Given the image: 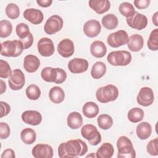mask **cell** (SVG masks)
<instances>
[{"instance_id": "obj_49", "label": "cell", "mask_w": 158, "mask_h": 158, "mask_svg": "<svg viewBox=\"0 0 158 158\" xmlns=\"http://www.w3.org/2000/svg\"><path fill=\"white\" fill-rule=\"evenodd\" d=\"M157 15H158V12H156L152 17V22L154 23V25L156 27L158 26V23H157Z\"/></svg>"}, {"instance_id": "obj_25", "label": "cell", "mask_w": 158, "mask_h": 158, "mask_svg": "<svg viewBox=\"0 0 158 158\" xmlns=\"http://www.w3.org/2000/svg\"><path fill=\"white\" fill-rule=\"evenodd\" d=\"M67 123L69 128L72 130H77L83 124L82 116L78 112H72L68 115Z\"/></svg>"}, {"instance_id": "obj_20", "label": "cell", "mask_w": 158, "mask_h": 158, "mask_svg": "<svg viewBox=\"0 0 158 158\" xmlns=\"http://www.w3.org/2000/svg\"><path fill=\"white\" fill-rule=\"evenodd\" d=\"M40 66V60L37 56L32 54L26 56L23 60V68L28 73L36 72Z\"/></svg>"}, {"instance_id": "obj_48", "label": "cell", "mask_w": 158, "mask_h": 158, "mask_svg": "<svg viewBox=\"0 0 158 158\" xmlns=\"http://www.w3.org/2000/svg\"><path fill=\"white\" fill-rule=\"evenodd\" d=\"M0 90H1L0 91L1 94H3V93L5 92L6 90V83L2 80H0Z\"/></svg>"}, {"instance_id": "obj_41", "label": "cell", "mask_w": 158, "mask_h": 158, "mask_svg": "<svg viewBox=\"0 0 158 158\" xmlns=\"http://www.w3.org/2000/svg\"><path fill=\"white\" fill-rule=\"evenodd\" d=\"M146 151L151 156L158 155V138L149 141L146 146Z\"/></svg>"}, {"instance_id": "obj_32", "label": "cell", "mask_w": 158, "mask_h": 158, "mask_svg": "<svg viewBox=\"0 0 158 158\" xmlns=\"http://www.w3.org/2000/svg\"><path fill=\"white\" fill-rule=\"evenodd\" d=\"M127 117L129 121L132 123L141 122L144 117V111L139 107H133L129 110L127 114Z\"/></svg>"}, {"instance_id": "obj_39", "label": "cell", "mask_w": 158, "mask_h": 158, "mask_svg": "<svg viewBox=\"0 0 158 158\" xmlns=\"http://www.w3.org/2000/svg\"><path fill=\"white\" fill-rule=\"evenodd\" d=\"M12 71L9 63L2 59L0 60V77L1 78H7L12 75Z\"/></svg>"}, {"instance_id": "obj_11", "label": "cell", "mask_w": 158, "mask_h": 158, "mask_svg": "<svg viewBox=\"0 0 158 158\" xmlns=\"http://www.w3.org/2000/svg\"><path fill=\"white\" fill-rule=\"evenodd\" d=\"M126 21L129 27L138 30H141L145 28L148 25L146 16L136 11L133 15L127 18Z\"/></svg>"}, {"instance_id": "obj_18", "label": "cell", "mask_w": 158, "mask_h": 158, "mask_svg": "<svg viewBox=\"0 0 158 158\" xmlns=\"http://www.w3.org/2000/svg\"><path fill=\"white\" fill-rule=\"evenodd\" d=\"M23 15L27 20L34 25L40 24L44 19L43 12L40 10L34 8L25 9L23 13Z\"/></svg>"}, {"instance_id": "obj_3", "label": "cell", "mask_w": 158, "mask_h": 158, "mask_svg": "<svg viewBox=\"0 0 158 158\" xmlns=\"http://www.w3.org/2000/svg\"><path fill=\"white\" fill-rule=\"evenodd\" d=\"M1 54L6 57H18L24 49L23 43L20 40L5 41L1 44Z\"/></svg>"}, {"instance_id": "obj_2", "label": "cell", "mask_w": 158, "mask_h": 158, "mask_svg": "<svg viewBox=\"0 0 158 158\" xmlns=\"http://www.w3.org/2000/svg\"><path fill=\"white\" fill-rule=\"evenodd\" d=\"M42 79L46 82H54L56 84H61L67 78L66 72L60 68H52L46 67L41 72Z\"/></svg>"}, {"instance_id": "obj_33", "label": "cell", "mask_w": 158, "mask_h": 158, "mask_svg": "<svg viewBox=\"0 0 158 158\" xmlns=\"http://www.w3.org/2000/svg\"><path fill=\"white\" fill-rule=\"evenodd\" d=\"M97 122L99 127L102 130H106L110 128L113 125V119L108 114H101L97 118Z\"/></svg>"}, {"instance_id": "obj_14", "label": "cell", "mask_w": 158, "mask_h": 158, "mask_svg": "<svg viewBox=\"0 0 158 158\" xmlns=\"http://www.w3.org/2000/svg\"><path fill=\"white\" fill-rule=\"evenodd\" d=\"M32 155L35 158H51L53 156V149L48 144H38L31 150Z\"/></svg>"}, {"instance_id": "obj_16", "label": "cell", "mask_w": 158, "mask_h": 158, "mask_svg": "<svg viewBox=\"0 0 158 158\" xmlns=\"http://www.w3.org/2000/svg\"><path fill=\"white\" fill-rule=\"evenodd\" d=\"M57 49L58 53L62 57L68 58L72 56L75 52L73 42L69 38H65L57 44Z\"/></svg>"}, {"instance_id": "obj_28", "label": "cell", "mask_w": 158, "mask_h": 158, "mask_svg": "<svg viewBox=\"0 0 158 158\" xmlns=\"http://www.w3.org/2000/svg\"><path fill=\"white\" fill-rule=\"evenodd\" d=\"M49 98L54 104H60L65 98V93L61 87L56 86L49 90Z\"/></svg>"}, {"instance_id": "obj_44", "label": "cell", "mask_w": 158, "mask_h": 158, "mask_svg": "<svg viewBox=\"0 0 158 158\" xmlns=\"http://www.w3.org/2000/svg\"><path fill=\"white\" fill-rule=\"evenodd\" d=\"M150 2V0H135L133 4L137 9H144L149 6Z\"/></svg>"}, {"instance_id": "obj_7", "label": "cell", "mask_w": 158, "mask_h": 158, "mask_svg": "<svg viewBox=\"0 0 158 158\" xmlns=\"http://www.w3.org/2000/svg\"><path fill=\"white\" fill-rule=\"evenodd\" d=\"M81 136L93 146H96L101 141V135L97 128L92 124H86L81 128Z\"/></svg>"}, {"instance_id": "obj_50", "label": "cell", "mask_w": 158, "mask_h": 158, "mask_svg": "<svg viewBox=\"0 0 158 158\" xmlns=\"http://www.w3.org/2000/svg\"><path fill=\"white\" fill-rule=\"evenodd\" d=\"M86 157H96V156L94 154V153H91V154H89V155H88V156H86Z\"/></svg>"}, {"instance_id": "obj_21", "label": "cell", "mask_w": 158, "mask_h": 158, "mask_svg": "<svg viewBox=\"0 0 158 158\" xmlns=\"http://www.w3.org/2000/svg\"><path fill=\"white\" fill-rule=\"evenodd\" d=\"M88 4L90 8L98 14L106 12L110 7V2L107 0H90Z\"/></svg>"}, {"instance_id": "obj_40", "label": "cell", "mask_w": 158, "mask_h": 158, "mask_svg": "<svg viewBox=\"0 0 158 158\" xmlns=\"http://www.w3.org/2000/svg\"><path fill=\"white\" fill-rule=\"evenodd\" d=\"M15 31L17 35L20 40L25 38L30 33L28 26L25 23H20L17 25Z\"/></svg>"}, {"instance_id": "obj_13", "label": "cell", "mask_w": 158, "mask_h": 158, "mask_svg": "<svg viewBox=\"0 0 158 158\" xmlns=\"http://www.w3.org/2000/svg\"><path fill=\"white\" fill-rule=\"evenodd\" d=\"M37 48L40 54L44 57H49L55 51L53 41L50 38L46 37L42 38L38 41Z\"/></svg>"}, {"instance_id": "obj_27", "label": "cell", "mask_w": 158, "mask_h": 158, "mask_svg": "<svg viewBox=\"0 0 158 158\" xmlns=\"http://www.w3.org/2000/svg\"><path fill=\"white\" fill-rule=\"evenodd\" d=\"M114 152L113 146L109 143H104L97 150L96 157L98 158H110Z\"/></svg>"}, {"instance_id": "obj_12", "label": "cell", "mask_w": 158, "mask_h": 158, "mask_svg": "<svg viewBox=\"0 0 158 158\" xmlns=\"http://www.w3.org/2000/svg\"><path fill=\"white\" fill-rule=\"evenodd\" d=\"M136 101L140 106L147 107L151 106L154 101V95L152 89L149 87H143L140 89Z\"/></svg>"}, {"instance_id": "obj_22", "label": "cell", "mask_w": 158, "mask_h": 158, "mask_svg": "<svg viewBox=\"0 0 158 158\" xmlns=\"http://www.w3.org/2000/svg\"><path fill=\"white\" fill-rule=\"evenodd\" d=\"M90 52L93 56L96 58H101L106 55L107 48L102 41L96 40L91 44Z\"/></svg>"}, {"instance_id": "obj_42", "label": "cell", "mask_w": 158, "mask_h": 158, "mask_svg": "<svg viewBox=\"0 0 158 158\" xmlns=\"http://www.w3.org/2000/svg\"><path fill=\"white\" fill-rule=\"evenodd\" d=\"M10 133V130L7 123L4 122L0 123V138L1 139L7 138Z\"/></svg>"}, {"instance_id": "obj_6", "label": "cell", "mask_w": 158, "mask_h": 158, "mask_svg": "<svg viewBox=\"0 0 158 158\" xmlns=\"http://www.w3.org/2000/svg\"><path fill=\"white\" fill-rule=\"evenodd\" d=\"M131 54L127 51L110 52L107 57L108 62L114 66H126L131 61Z\"/></svg>"}, {"instance_id": "obj_1", "label": "cell", "mask_w": 158, "mask_h": 158, "mask_svg": "<svg viewBox=\"0 0 158 158\" xmlns=\"http://www.w3.org/2000/svg\"><path fill=\"white\" fill-rule=\"evenodd\" d=\"M88 151L86 143L80 139H70L60 144L58 156L60 158L77 157L84 156Z\"/></svg>"}, {"instance_id": "obj_23", "label": "cell", "mask_w": 158, "mask_h": 158, "mask_svg": "<svg viewBox=\"0 0 158 158\" xmlns=\"http://www.w3.org/2000/svg\"><path fill=\"white\" fill-rule=\"evenodd\" d=\"M144 45V40L141 35L139 34H134L131 35L127 43L128 49L133 52L140 51Z\"/></svg>"}, {"instance_id": "obj_9", "label": "cell", "mask_w": 158, "mask_h": 158, "mask_svg": "<svg viewBox=\"0 0 158 158\" xmlns=\"http://www.w3.org/2000/svg\"><path fill=\"white\" fill-rule=\"evenodd\" d=\"M64 21L61 17L58 15H53L46 20L44 30L46 34L53 35L59 31L63 27Z\"/></svg>"}, {"instance_id": "obj_35", "label": "cell", "mask_w": 158, "mask_h": 158, "mask_svg": "<svg viewBox=\"0 0 158 158\" xmlns=\"http://www.w3.org/2000/svg\"><path fill=\"white\" fill-rule=\"evenodd\" d=\"M147 46L151 51H157L158 49V28L153 30L149 36Z\"/></svg>"}, {"instance_id": "obj_46", "label": "cell", "mask_w": 158, "mask_h": 158, "mask_svg": "<svg viewBox=\"0 0 158 158\" xmlns=\"http://www.w3.org/2000/svg\"><path fill=\"white\" fill-rule=\"evenodd\" d=\"M1 158H14L15 157V152L12 149H7L3 151L1 156Z\"/></svg>"}, {"instance_id": "obj_8", "label": "cell", "mask_w": 158, "mask_h": 158, "mask_svg": "<svg viewBox=\"0 0 158 158\" xmlns=\"http://www.w3.org/2000/svg\"><path fill=\"white\" fill-rule=\"evenodd\" d=\"M128 39L127 32L123 30H120L109 35L107 42L112 48H118L127 44Z\"/></svg>"}, {"instance_id": "obj_47", "label": "cell", "mask_w": 158, "mask_h": 158, "mask_svg": "<svg viewBox=\"0 0 158 158\" xmlns=\"http://www.w3.org/2000/svg\"><path fill=\"white\" fill-rule=\"evenodd\" d=\"M36 2L40 6L42 7H48L51 5V4L52 3V0H37Z\"/></svg>"}, {"instance_id": "obj_34", "label": "cell", "mask_w": 158, "mask_h": 158, "mask_svg": "<svg viewBox=\"0 0 158 158\" xmlns=\"http://www.w3.org/2000/svg\"><path fill=\"white\" fill-rule=\"evenodd\" d=\"M118 10L120 13L126 18L131 17L135 12V9L133 6L128 2H122L118 7Z\"/></svg>"}, {"instance_id": "obj_10", "label": "cell", "mask_w": 158, "mask_h": 158, "mask_svg": "<svg viewBox=\"0 0 158 158\" xmlns=\"http://www.w3.org/2000/svg\"><path fill=\"white\" fill-rule=\"evenodd\" d=\"M9 87L11 89L17 91L21 89L25 83V77L23 72L19 69L12 70V75L8 80Z\"/></svg>"}, {"instance_id": "obj_37", "label": "cell", "mask_w": 158, "mask_h": 158, "mask_svg": "<svg viewBox=\"0 0 158 158\" xmlns=\"http://www.w3.org/2000/svg\"><path fill=\"white\" fill-rule=\"evenodd\" d=\"M12 25L10 21L1 20L0 21V36L1 38L8 37L12 33Z\"/></svg>"}, {"instance_id": "obj_4", "label": "cell", "mask_w": 158, "mask_h": 158, "mask_svg": "<svg viewBox=\"0 0 158 158\" xmlns=\"http://www.w3.org/2000/svg\"><path fill=\"white\" fill-rule=\"evenodd\" d=\"M118 96V88L114 85L100 87L96 92V98L101 103H107L117 99Z\"/></svg>"}, {"instance_id": "obj_31", "label": "cell", "mask_w": 158, "mask_h": 158, "mask_svg": "<svg viewBox=\"0 0 158 158\" xmlns=\"http://www.w3.org/2000/svg\"><path fill=\"white\" fill-rule=\"evenodd\" d=\"M20 138L25 144H31L36 141V134L34 130L30 128H26L22 130Z\"/></svg>"}, {"instance_id": "obj_17", "label": "cell", "mask_w": 158, "mask_h": 158, "mask_svg": "<svg viewBox=\"0 0 158 158\" xmlns=\"http://www.w3.org/2000/svg\"><path fill=\"white\" fill-rule=\"evenodd\" d=\"M101 25L99 21L95 19L89 20L83 25V31L85 35L89 38L97 36L101 32Z\"/></svg>"}, {"instance_id": "obj_19", "label": "cell", "mask_w": 158, "mask_h": 158, "mask_svg": "<svg viewBox=\"0 0 158 158\" xmlns=\"http://www.w3.org/2000/svg\"><path fill=\"white\" fill-rule=\"evenodd\" d=\"M22 119L23 122L33 126L38 125L42 120V115L37 110H25L22 114Z\"/></svg>"}, {"instance_id": "obj_15", "label": "cell", "mask_w": 158, "mask_h": 158, "mask_svg": "<svg viewBox=\"0 0 158 158\" xmlns=\"http://www.w3.org/2000/svg\"><path fill=\"white\" fill-rule=\"evenodd\" d=\"M88 62L83 58H74L68 63V69L72 73H81L88 68Z\"/></svg>"}, {"instance_id": "obj_26", "label": "cell", "mask_w": 158, "mask_h": 158, "mask_svg": "<svg viewBox=\"0 0 158 158\" xmlns=\"http://www.w3.org/2000/svg\"><path fill=\"white\" fill-rule=\"evenodd\" d=\"M82 112L84 115L87 118H94L99 114V106L95 102L89 101L84 104L82 107Z\"/></svg>"}, {"instance_id": "obj_43", "label": "cell", "mask_w": 158, "mask_h": 158, "mask_svg": "<svg viewBox=\"0 0 158 158\" xmlns=\"http://www.w3.org/2000/svg\"><path fill=\"white\" fill-rule=\"evenodd\" d=\"M20 41H21L22 43H23L24 49H28L29 48H30L32 46V44L33 43V36L32 33H30L28 35L27 37H26L24 39L20 40Z\"/></svg>"}, {"instance_id": "obj_29", "label": "cell", "mask_w": 158, "mask_h": 158, "mask_svg": "<svg viewBox=\"0 0 158 158\" xmlns=\"http://www.w3.org/2000/svg\"><path fill=\"white\" fill-rule=\"evenodd\" d=\"M106 69V65L104 62L101 61L96 62L92 66L91 75L94 79H99L105 75Z\"/></svg>"}, {"instance_id": "obj_45", "label": "cell", "mask_w": 158, "mask_h": 158, "mask_svg": "<svg viewBox=\"0 0 158 158\" xmlns=\"http://www.w3.org/2000/svg\"><path fill=\"white\" fill-rule=\"evenodd\" d=\"M1 118L6 116L10 111V106L6 102L1 101Z\"/></svg>"}, {"instance_id": "obj_5", "label": "cell", "mask_w": 158, "mask_h": 158, "mask_svg": "<svg viewBox=\"0 0 158 158\" xmlns=\"http://www.w3.org/2000/svg\"><path fill=\"white\" fill-rule=\"evenodd\" d=\"M118 158H135L136 152L130 139L125 136H120L117 141Z\"/></svg>"}, {"instance_id": "obj_36", "label": "cell", "mask_w": 158, "mask_h": 158, "mask_svg": "<svg viewBox=\"0 0 158 158\" xmlns=\"http://www.w3.org/2000/svg\"><path fill=\"white\" fill-rule=\"evenodd\" d=\"M25 93L30 100H37L41 96V90L37 85L31 84L27 86Z\"/></svg>"}, {"instance_id": "obj_30", "label": "cell", "mask_w": 158, "mask_h": 158, "mask_svg": "<svg viewBox=\"0 0 158 158\" xmlns=\"http://www.w3.org/2000/svg\"><path fill=\"white\" fill-rule=\"evenodd\" d=\"M102 26L107 30L115 29L118 23V20L116 15L113 14H109L104 15L101 20Z\"/></svg>"}, {"instance_id": "obj_24", "label": "cell", "mask_w": 158, "mask_h": 158, "mask_svg": "<svg viewBox=\"0 0 158 158\" xmlns=\"http://www.w3.org/2000/svg\"><path fill=\"white\" fill-rule=\"evenodd\" d=\"M136 135L141 140L147 139L151 135L152 127L150 123L147 122L139 123L136 128Z\"/></svg>"}, {"instance_id": "obj_38", "label": "cell", "mask_w": 158, "mask_h": 158, "mask_svg": "<svg viewBox=\"0 0 158 158\" xmlns=\"http://www.w3.org/2000/svg\"><path fill=\"white\" fill-rule=\"evenodd\" d=\"M6 14L11 19H16L19 17L20 9L19 6L14 3H9L6 7Z\"/></svg>"}]
</instances>
